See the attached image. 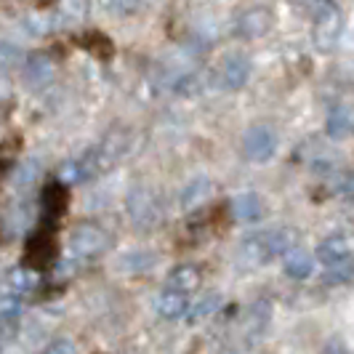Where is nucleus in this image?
<instances>
[{
  "label": "nucleus",
  "mask_w": 354,
  "mask_h": 354,
  "mask_svg": "<svg viewBox=\"0 0 354 354\" xmlns=\"http://www.w3.org/2000/svg\"><path fill=\"white\" fill-rule=\"evenodd\" d=\"M319 354H349V352H346V346H344L341 338H330V341L322 346V352Z\"/></svg>",
  "instance_id": "a878e982"
},
{
  "label": "nucleus",
  "mask_w": 354,
  "mask_h": 354,
  "mask_svg": "<svg viewBox=\"0 0 354 354\" xmlns=\"http://www.w3.org/2000/svg\"><path fill=\"white\" fill-rule=\"evenodd\" d=\"M264 211H266L264 200L256 195V192H245V195H237L232 200V216L237 221H245V224L259 221L264 216Z\"/></svg>",
  "instance_id": "9b49d317"
},
{
  "label": "nucleus",
  "mask_w": 354,
  "mask_h": 354,
  "mask_svg": "<svg viewBox=\"0 0 354 354\" xmlns=\"http://www.w3.org/2000/svg\"><path fill=\"white\" fill-rule=\"evenodd\" d=\"M221 354H230V352H221Z\"/></svg>",
  "instance_id": "cd10ccee"
},
{
  "label": "nucleus",
  "mask_w": 354,
  "mask_h": 354,
  "mask_svg": "<svg viewBox=\"0 0 354 354\" xmlns=\"http://www.w3.org/2000/svg\"><path fill=\"white\" fill-rule=\"evenodd\" d=\"M19 312V301L17 296H6V299H0V317L3 319H14Z\"/></svg>",
  "instance_id": "393cba45"
},
{
  "label": "nucleus",
  "mask_w": 354,
  "mask_h": 354,
  "mask_svg": "<svg viewBox=\"0 0 354 354\" xmlns=\"http://www.w3.org/2000/svg\"><path fill=\"white\" fill-rule=\"evenodd\" d=\"M35 283H37V277L30 269H17V272H11V285H14V290H19V293L32 290Z\"/></svg>",
  "instance_id": "4be33fe9"
},
{
  "label": "nucleus",
  "mask_w": 354,
  "mask_h": 354,
  "mask_svg": "<svg viewBox=\"0 0 354 354\" xmlns=\"http://www.w3.org/2000/svg\"><path fill=\"white\" fill-rule=\"evenodd\" d=\"M272 27V8L266 6H253L237 17V35L243 37H261Z\"/></svg>",
  "instance_id": "6e6552de"
},
{
  "label": "nucleus",
  "mask_w": 354,
  "mask_h": 354,
  "mask_svg": "<svg viewBox=\"0 0 354 354\" xmlns=\"http://www.w3.org/2000/svg\"><path fill=\"white\" fill-rule=\"evenodd\" d=\"M152 261H155V259H152L147 250H131V253L125 256L123 266L128 269V272H144V269L152 266Z\"/></svg>",
  "instance_id": "412c9836"
},
{
  "label": "nucleus",
  "mask_w": 354,
  "mask_h": 354,
  "mask_svg": "<svg viewBox=\"0 0 354 354\" xmlns=\"http://www.w3.org/2000/svg\"><path fill=\"white\" fill-rule=\"evenodd\" d=\"M349 131H352V115H349V109L346 106L330 109V115H328V133L333 139H344Z\"/></svg>",
  "instance_id": "6ab92c4d"
},
{
  "label": "nucleus",
  "mask_w": 354,
  "mask_h": 354,
  "mask_svg": "<svg viewBox=\"0 0 354 354\" xmlns=\"http://www.w3.org/2000/svg\"><path fill=\"white\" fill-rule=\"evenodd\" d=\"M46 354H77V349L70 338H56L46 346Z\"/></svg>",
  "instance_id": "b1692460"
},
{
  "label": "nucleus",
  "mask_w": 354,
  "mask_h": 354,
  "mask_svg": "<svg viewBox=\"0 0 354 354\" xmlns=\"http://www.w3.org/2000/svg\"><path fill=\"white\" fill-rule=\"evenodd\" d=\"M248 77H250V62L248 56H243V53H230L218 64L216 75H213L216 86L224 91H240L248 83Z\"/></svg>",
  "instance_id": "39448f33"
},
{
  "label": "nucleus",
  "mask_w": 354,
  "mask_h": 354,
  "mask_svg": "<svg viewBox=\"0 0 354 354\" xmlns=\"http://www.w3.org/2000/svg\"><path fill=\"white\" fill-rule=\"evenodd\" d=\"M56 237H53V227H43V230H37L30 240H27V245H24V266L30 269V272H43V269H48V266L56 261Z\"/></svg>",
  "instance_id": "7ed1b4c3"
},
{
  "label": "nucleus",
  "mask_w": 354,
  "mask_h": 354,
  "mask_svg": "<svg viewBox=\"0 0 354 354\" xmlns=\"http://www.w3.org/2000/svg\"><path fill=\"white\" fill-rule=\"evenodd\" d=\"M197 285H200V269L192 264H181L168 274L165 290H178V293H187L189 296Z\"/></svg>",
  "instance_id": "ddd939ff"
},
{
  "label": "nucleus",
  "mask_w": 354,
  "mask_h": 354,
  "mask_svg": "<svg viewBox=\"0 0 354 354\" xmlns=\"http://www.w3.org/2000/svg\"><path fill=\"white\" fill-rule=\"evenodd\" d=\"M269 317H272V304L269 301H256L248 306L245 317H243V336H248L250 341L259 338L264 333V328L269 325Z\"/></svg>",
  "instance_id": "9d476101"
},
{
  "label": "nucleus",
  "mask_w": 354,
  "mask_h": 354,
  "mask_svg": "<svg viewBox=\"0 0 354 354\" xmlns=\"http://www.w3.org/2000/svg\"><path fill=\"white\" fill-rule=\"evenodd\" d=\"M67 205H70V195H67V189H64L62 184H48V187L43 189V211H46V218H48L51 224L64 216Z\"/></svg>",
  "instance_id": "f8f14e48"
},
{
  "label": "nucleus",
  "mask_w": 354,
  "mask_h": 354,
  "mask_svg": "<svg viewBox=\"0 0 354 354\" xmlns=\"http://www.w3.org/2000/svg\"><path fill=\"white\" fill-rule=\"evenodd\" d=\"M312 272H315V259L306 250L296 248L285 256V274L290 280H306Z\"/></svg>",
  "instance_id": "dca6fc26"
},
{
  "label": "nucleus",
  "mask_w": 354,
  "mask_h": 354,
  "mask_svg": "<svg viewBox=\"0 0 354 354\" xmlns=\"http://www.w3.org/2000/svg\"><path fill=\"white\" fill-rule=\"evenodd\" d=\"M77 46L91 51L96 59H102V62H106L112 56V40L106 35H102V32H88V35L77 37Z\"/></svg>",
  "instance_id": "f3484780"
},
{
  "label": "nucleus",
  "mask_w": 354,
  "mask_h": 354,
  "mask_svg": "<svg viewBox=\"0 0 354 354\" xmlns=\"http://www.w3.org/2000/svg\"><path fill=\"white\" fill-rule=\"evenodd\" d=\"M106 245H109V237L96 224H80L70 237V248L75 256H96L106 250Z\"/></svg>",
  "instance_id": "0eeeda50"
},
{
  "label": "nucleus",
  "mask_w": 354,
  "mask_h": 354,
  "mask_svg": "<svg viewBox=\"0 0 354 354\" xmlns=\"http://www.w3.org/2000/svg\"><path fill=\"white\" fill-rule=\"evenodd\" d=\"M208 195H211V181H208V178H195L192 184L184 187V192H181V205H184V208H197Z\"/></svg>",
  "instance_id": "a211bd4d"
},
{
  "label": "nucleus",
  "mask_w": 354,
  "mask_h": 354,
  "mask_svg": "<svg viewBox=\"0 0 354 354\" xmlns=\"http://www.w3.org/2000/svg\"><path fill=\"white\" fill-rule=\"evenodd\" d=\"M349 280H354V264H344V266H336V269H328V274L322 277V283L325 285L349 283Z\"/></svg>",
  "instance_id": "5701e85b"
},
{
  "label": "nucleus",
  "mask_w": 354,
  "mask_h": 354,
  "mask_svg": "<svg viewBox=\"0 0 354 354\" xmlns=\"http://www.w3.org/2000/svg\"><path fill=\"white\" fill-rule=\"evenodd\" d=\"M37 176V168L35 162H30V165H21V171H19V181H32Z\"/></svg>",
  "instance_id": "bb28decb"
},
{
  "label": "nucleus",
  "mask_w": 354,
  "mask_h": 354,
  "mask_svg": "<svg viewBox=\"0 0 354 354\" xmlns=\"http://www.w3.org/2000/svg\"><path fill=\"white\" fill-rule=\"evenodd\" d=\"M315 253H317V259L328 266V269L344 266L354 256V237L352 234H344V232L330 234V237H325V240L319 243Z\"/></svg>",
  "instance_id": "423d86ee"
},
{
  "label": "nucleus",
  "mask_w": 354,
  "mask_h": 354,
  "mask_svg": "<svg viewBox=\"0 0 354 354\" xmlns=\"http://www.w3.org/2000/svg\"><path fill=\"white\" fill-rule=\"evenodd\" d=\"M277 152V133L269 125H253L243 136V155L253 162H266Z\"/></svg>",
  "instance_id": "20e7f679"
},
{
  "label": "nucleus",
  "mask_w": 354,
  "mask_h": 354,
  "mask_svg": "<svg viewBox=\"0 0 354 354\" xmlns=\"http://www.w3.org/2000/svg\"><path fill=\"white\" fill-rule=\"evenodd\" d=\"M51 75H53V64L46 53H32V56L27 59V64H24V77H27L30 86H35V88L46 86V83L51 80Z\"/></svg>",
  "instance_id": "4468645a"
},
{
  "label": "nucleus",
  "mask_w": 354,
  "mask_h": 354,
  "mask_svg": "<svg viewBox=\"0 0 354 354\" xmlns=\"http://www.w3.org/2000/svg\"><path fill=\"white\" fill-rule=\"evenodd\" d=\"M128 208H131V218L139 221V224H152V221H158L160 216L158 203L147 189H133L131 197H128Z\"/></svg>",
  "instance_id": "1a4fd4ad"
},
{
  "label": "nucleus",
  "mask_w": 354,
  "mask_h": 354,
  "mask_svg": "<svg viewBox=\"0 0 354 354\" xmlns=\"http://www.w3.org/2000/svg\"><path fill=\"white\" fill-rule=\"evenodd\" d=\"M158 312L165 319H178L189 312V296L178 290H162L158 299Z\"/></svg>",
  "instance_id": "2eb2a0df"
},
{
  "label": "nucleus",
  "mask_w": 354,
  "mask_h": 354,
  "mask_svg": "<svg viewBox=\"0 0 354 354\" xmlns=\"http://www.w3.org/2000/svg\"><path fill=\"white\" fill-rule=\"evenodd\" d=\"M299 234L293 230H269L248 234L240 245H237V259L245 266H264L274 261L277 256H288L290 250H296Z\"/></svg>",
  "instance_id": "f257e3e1"
},
{
  "label": "nucleus",
  "mask_w": 354,
  "mask_h": 354,
  "mask_svg": "<svg viewBox=\"0 0 354 354\" xmlns=\"http://www.w3.org/2000/svg\"><path fill=\"white\" fill-rule=\"evenodd\" d=\"M344 30V14L336 3H322L315 14V24H312V37L317 51L328 53L336 48L338 37Z\"/></svg>",
  "instance_id": "f03ea898"
},
{
  "label": "nucleus",
  "mask_w": 354,
  "mask_h": 354,
  "mask_svg": "<svg viewBox=\"0 0 354 354\" xmlns=\"http://www.w3.org/2000/svg\"><path fill=\"white\" fill-rule=\"evenodd\" d=\"M218 306H221V296H218V293H205V296L197 299L195 306H189V319H192V322H200V319L211 317Z\"/></svg>",
  "instance_id": "aec40b11"
}]
</instances>
